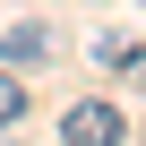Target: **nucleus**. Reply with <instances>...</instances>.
Here are the masks:
<instances>
[{
  "instance_id": "obj_1",
  "label": "nucleus",
  "mask_w": 146,
  "mask_h": 146,
  "mask_svg": "<svg viewBox=\"0 0 146 146\" xmlns=\"http://www.w3.org/2000/svg\"><path fill=\"white\" fill-rule=\"evenodd\" d=\"M60 146H129V120H120V103H103V95L69 103V112H60Z\"/></svg>"
},
{
  "instance_id": "obj_2",
  "label": "nucleus",
  "mask_w": 146,
  "mask_h": 146,
  "mask_svg": "<svg viewBox=\"0 0 146 146\" xmlns=\"http://www.w3.org/2000/svg\"><path fill=\"white\" fill-rule=\"evenodd\" d=\"M0 52H9V69H43V60L60 52V35H52L43 17H17L9 35H0Z\"/></svg>"
},
{
  "instance_id": "obj_3",
  "label": "nucleus",
  "mask_w": 146,
  "mask_h": 146,
  "mask_svg": "<svg viewBox=\"0 0 146 146\" xmlns=\"http://www.w3.org/2000/svg\"><path fill=\"white\" fill-rule=\"evenodd\" d=\"M26 120V86H17V69H0V129H17Z\"/></svg>"
},
{
  "instance_id": "obj_4",
  "label": "nucleus",
  "mask_w": 146,
  "mask_h": 146,
  "mask_svg": "<svg viewBox=\"0 0 146 146\" xmlns=\"http://www.w3.org/2000/svg\"><path fill=\"white\" fill-rule=\"evenodd\" d=\"M120 69H129V86H137V95H146V52H129V60H120Z\"/></svg>"
}]
</instances>
